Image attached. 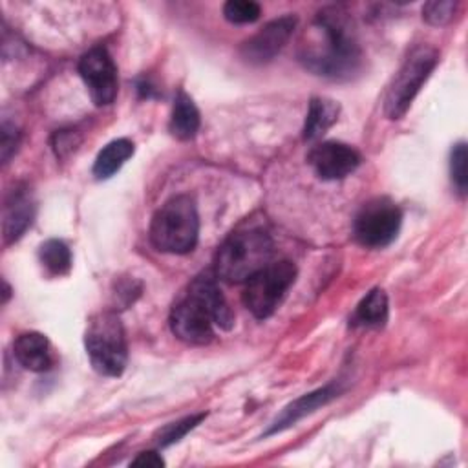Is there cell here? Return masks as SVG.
Masks as SVG:
<instances>
[{
    "instance_id": "25",
    "label": "cell",
    "mask_w": 468,
    "mask_h": 468,
    "mask_svg": "<svg viewBox=\"0 0 468 468\" xmlns=\"http://www.w3.org/2000/svg\"><path fill=\"white\" fill-rule=\"evenodd\" d=\"M133 466H148V468H159L165 464L163 457L157 452H141L133 461Z\"/></svg>"
},
{
    "instance_id": "1",
    "label": "cell",
    "mask_w": 468,
    "mask_h": 468,
    "mask_svg": "<svg viewBox=\"0 0 468 468\" xmlns=\"http://www.w3.org/2000/svg\"><path fill=\"white\" fill-rule=\"evenodd\" d=\"M298 60L311 73L333 80H349L362 69L364 53L342 7H324L314 16L300 37Z\"/></svg>"
},
{
    "instance_id": "24",
    "label": "cell",
    "mask_w": 468,
    "mask_h": 468,
    "mask_svg": "<svg viewBox=\"0 0 468 468\" xmlns=\"http://www.w3.org/2000/svg\"><path fill=\"white\" fill-rule=\"evenodd\" d=\"M2 141H0V155H2V163H7L9 157L15 154L18 141H20V132L13 122L4 121L2 122Z\"/></svg>"
},
{
    "instance_id": "23",
    "label": "cell",
    "mask_w": 468,
    "mask_h": 468,
    "mask_svg": "<svg viewBox=\"0 0 468 468\" xmlns=\"http://www.w3.org/2000/svg\"><path fill=\"white\" fill-rule=\"evenodd\" d=\"M457 9V2L453 0H435L422 5V18L431 26L448 24Z\"/></svg>"
},
{
    "instance_id": "21",
    "label": "cell",
    "mask_w": 468,
    "mask_h": 468,
    "mask_svg": "<svg viewBox=\"0 0 468 468\" xmlns=\"http://www.w3.org/2000/svg\"><path fill=\"white\" fill-rule=\"evenodd\" d=\"M466 143L459 141L450 154V176H452V183L455 186V190L459 192L461 197H464L466 194V186H468V168H466Z\"/></svg>"
},
{
    "instance_id": "15",
    "label": "cell",
    "mask_w": 468,
    "mask_h": 468,
    "mask_svg": "<svg viewBox=\"0 0 468 468\" xmlns=\"http://www.w3.org/2000/svg\"><path fill=\"white\" fill-rule=\"evenodd\" d=\"M338 113L340 106L333 99L313 97L309 101V110L303 124V139L318 141L338 121Z\"/></svg>"
},
{
    "instance_id": "2",
    "label": "cell",
    "mask_w": 468,
    "mask_h": 468,
    "mask_svg": "<svg viewBox=\"0 0 468 468\" xmlns=\"http://www.w3.org/2000/svg\"><path fill=\"white\" fill-rule=\"evenodd\" d=\"M168 322L172 333L192 346L208 344L214 338V327L229 331L234 325V314L218 287L216 274L196 276L172 305Z\"/></svg>"
},
{
    "instance_id": "19",
    "label": "cell",
    "mask_w": 468,
    "mask_h": 468,
    "mask_svg": "<svg viewBox=\"0 0 468 468\" xmlns=\"http://www.w3.org/2000/svg\"><path fill=\"white\" fill-rule=\"evenodd\" d=\"M38 260L51 276H66L71 271V252L60 239H48L38 247Z\"/></svg>"
},
{
    "instance_id": "14",
    "label": "cell",
    "mask_w": 468,
    "mask_h": 468,
    "mask_svg": "<svg viewBox=\"0 0 468 468\" xmlns=\"http://www.w3.org/2000/svg\"><path fill=\"white\" fill-rule=\"evenodd\" d=\"M13 353L20 366L35 373L48 371L53 364L49 340L37 331H27L18 335L13 344Z\"/></svg>"
},
{
    "instance_id": "17",
    "label": "cell",
    "mask_w": 468,
    "mask_h": 468,
    "mask_svg": "<svg viewBox=\"0 0 468 468\" xmlns=\"http://www.w3.org/2000/svg\"><path fill=\"white\" fill-rule=\"evenodd\" d=\"M199 124H201V119L194 101L183 90H179L176 95L172 117L168 122L170 133L179 141H188L197 133Z\"/></svg>"
},
{
    "instance_id": "5",
    "label": "cell",
    "mask_w": 468,
    "mask_h": 468,
    "mask_svg": "<svg viewBox=\"0 0 468 468\" xmlns=\"http://www.w3.org/2000/svg\"><path fill=\"white\" fill-rule=\"evenodd\" d=\"M84 347L93 369L104 377H119L128 360L126 335L113 311H101L88 320Z\"/></svg>"
},
{
    "instance_id": "10",
    "label": "cell",
    "mask_w": 468,
    "mask_h": 468,
    "mask_svg": "<svg viewBox=\"0 0 468 468\" xmlns=\"http://www.w3.org/2000/svg\"><path fill=\"white\" fill-rule=\"evenodd\" d=\"M296 24L298 20L292 15H285L267 22L263 27H260V31H256L241 44V58L254 66L271 62L289 42L296 29Z\"/></svg>"
},
{
    "instance_id": "11",
    "label": "cell",
    "mask_w": 468,
    "mask_h": 468,
    "mask_svg": "<svg viewBox=\"0 0 468 468\" xmlns=\"http://www.w3.org/2000/svg\"><path fill=\"white\" fill-rule=\"evenodd\" d=\"M307 161L320 179L336 181L344 179L358 168L360 154L349 144L325 141L313 146V150L307 155Z\"/></svg>"
},
{
    "instance_id": "20",
    "label": "cell",
    "mask_w": 468,
    "mask_h": 468,
    "mask_svg": "<svg viewBox=\"0 0 468 468\" xmlns=\"http://www.w3.org/2000/svg\"><path fill=\"white\" fill-rule=\"evenodd\" d=\"M205 419V413H197V415H190V417H185L181 420H176V422H170L166 424L165 428H161L157 433H155V442L165 448V446H170L177 441H181L194 426H197L201 420Z\"/></svg>"
},
{
    "instance_id": "16",
    "label": "cell",
    "mask_w": 468,
    "mask_h": 468,
    "mask_svg": "<svg viewBox=\"0 0 468 468\" xmlns=\"http://www.w3.org/2000/svg\"><path fill=\"white\" fill-rule=\"evenodd\" d=\"M388 296L380 287L371 289L356 305L351 325L362 329H380L388 322Z\"/></svg>"
},
{
    "instance_id": "8",
    "label": "cell",
    "mask_w": 468,
    "mask_h": 468,
    "mask_svg": "<svg viewBox=\"0 0 468 468\" xmlns=\"http://www.w3.org/2000/svg\"><path fill=\"white\" fill-rule=\"evenodd\" d=\"M402 210L389 197H373L366 201L353 219L355 239L369 249L388 247L399 234Z\"/></svg>"
},
{
    "instance_id": "4",
    "label": "cell",
    "mask_w": 468,
    "mask_h": 468,
    "mask_svg": "<svg viewBox=\"0 0 468 468\" xmlns=\"http://www.w3.org/2000/svg\"><path fill=\"white\" fill-rule=\"evenodd\" d=\"M199 236V216L192 196L179 194L165 201L150 223V241L161 252L186 254Z\"/></svg>"
},
{
    "instance_id": "13",
    "label": "cell",
    "mask_w": 468,
    "mask_h": 468,
    "mask_svg": "<svg viewBox=\"0 0 468 468\" xmlns=\"http://www.w3.org/2000/svg\"><path fill=\"white\" fill-rule=\"evenodd\" d=\"M340 393V388L338 384H327L316 391H311V393H305L302 395L300 399H296L294 402H291L282 413L280 417L272 422V426L269 428V431L265 435H272V433H278V431H283L287 428H291L294 422H298L302 417L313 413L314 410H318L320 406L327 404L329 400H333L335 397H338Z\"/></svg>"
},
{
    "instance_id": "6",
    "label": "cell",
    "mask_w": 468,
    "mask_h": 468,
    "mask_svg": "<svg viewBox=\"0 0 468 468\" xmlns=\"http://www.w3.org/2000/svg\"><path fill=\"white\" fill-rule=\"evenodd\" d=\"M439 62V51L431 46L420 44L415 46L410 55L400 64L399 71L393 75L386 97H384V113L388 119L397 121L404 117L410 110L413 99L420 91L422 84L428 80L431 71Z\"/></svg>"
},
{
    "instance_id": "12",
    "label": "cell",
    "mask_w": 468,
    "mask_h": 468,
    "mask_svg": "<svg viewBox=\"0 0 468 468\" xmlns=\"http://www.w3.org/2000/svg\"><path fill=\"white\" fill-rule=\"evenodd\" d=\"M35 210V199L27 186L16 185L7 192L2 207V236L5 245L22 238L33 223Z\"/></svg>"
},
{
    "instance_id": "18",
    "label": "cell",
    "mask_w": 468,
    "mask_h": 468,
    "mask_svg": "<svg viewBox=\"0 0 468 468\" xmlns=\"http://www.w3.org/2000/svg\"><path fill=\"white\" fill-rule=\"evenodd\" d=\"M133 154V143L130 139H115L108 143L93 163V176L97 179L112 177Z\"/></svg>"
},
{
    "instance_id": "9",
    "label": "cell",
    "mask_w": 468,
    "mask_h": 468,
    "mask_svg": "<svg viewBox=\"0 0 468 468\" xmlns=\"http://www.w3.org/2000/svg\"><path fill=\"white\" fill-rule=\"evenodd\" d=\"M79 73L95 106H108L117 95V68L104 48H91L79 60Z\"/></svg>"
},
{
    "instance_id": "22",
    "label": "cell",
    "mask_w": 468,
    "mask_h": 468,
    "mask_svg": "<svg viewBox=\"0 0 468 468\" xmlns=\"http://www.w3.org/2000/svg\"><path fill=\"white\" fill-rule=\"evenodd\" d=\"M261 15V7L250 0H229L223 5V16L230 24H250L258 20Z\"/></svg>"
},
{
    "instance_id": "7",
    "label": "cell",
    "mask_w": 468,
    "mask_h": 468,
    "mask_svg": "<svg viewBox=\"0 0 468 468\" xmlns=\"http://www.w3.org/2000/svg\"><path fill=\"white\" fill-rule=\"evenodd\" d=\"M296 272V265L289 260L267 263L245 282L247 285L241 298L247 311H250L258 320L269 318L282 303L289 287L294 283Z\"/></svg>"
},
{
    "instance_id": "3",
    "label": "cell",
    "mask_w": 468,
    "mask_h": 468,
    "mask_svg": "<svg viewBox=\"0 0 468 468\" xmlns=\"http://www.w3.org/2000/svg\"><path fill=\"white\" fill-rule=\"evenodd\" d=\"M272 258V239L260 227L234 230L218 249L214 274L227 283H243Z\"/></svg>"
}]
</instances>
